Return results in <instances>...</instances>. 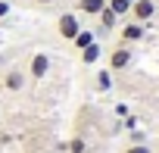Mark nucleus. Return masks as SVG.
I'll use <instances>...</instances> for the list:
<instances>
[{"label":"nucleus","mask_w":159,"mask_h":153,"mask_svg":"<svg viewBox=\"0 0 159 153\" xmlns=\"http://www.w3.org/2000/svg\"><path fill=\"white\" fill-rule=\"evenodd\" d=\"M122 153H153V147H150V144L143 141V144H128V147H125Z\"/></svg>","instance_id":"nucleus-15"},{"label":"nucleus","mask_w":159,"mask_h":153,"mask_svg":"<svg viewBox=\"0 0 159 153\" xmlns=\"http://www.w3.org/2000/svg\"><path fill=\"white\" fill-rule=\"evenodd\" d=\"M25 66V75H28V81H44L47 75H50V69H53V59H50V53H44V50H34V53H28V59L22 63Z\"/></svg>","instance_id":"nucleus-2"},{"label":"nucleus","mask_w":159,"mask_h":153,"mask_svg":"<svg viewBox=\"0 0 159 153\" xmlns=\"http://www.w3.org/2000/svg\"><path fill=\"white\" fill-rule=\"evenodd\" d=\"M103 7H106V0H75V13L88 19H97Z\"/></svg>","instance_id":"nucleus-8"},{"label":"nucleus","mask_w":159,"mask_h":153,"mask_svg":"<svg viewBox=\"0 0 159 153\" xmlns=\"http://www.w3.org/2000/svg\"><path fill=\"white\" fill-rule=\"evenodd\" d=\"M116 31H119V44L134 47V44H140V41H143L147 25H140V22H134V19H122V25H119Z\"/></svg>","instance_id":"nucleus-5"},{"label":"nucleus","mask_w":159,"mask_h":153,"mask_svg":"<svg viewBox=\"0 0 159 153\" xmlns=\"http://www.w3.org/2000/svg\"><path fill=\"white\" fill-rule=\"evenodd\" d=\"M78 56H81V63H84V66H94V63H100V56H103V44H100V41H94V44H88Z\"/></svg>","instance_id":"nucleus-10"},{"label":"nucleus","mask_w":159,"mask_h":153,"mask_svg":"<svg viewBox=\"0 0 159 153\" xmlns=\"http://www.w3.org/2000/svg\"><path fill=\"white\" fill-rule=\"evenodd\" d=\"M97 22H100V25H97V31H94V35H109V31H116V28L122 25V19H119V16H116L109 7H103V10H100Z\"/></svg>","instance_id":"nucleus-7"},{"label":"nucleus","mask_w":159,"mask_h":153,"mask_svg":"<svg viewBox=\"0 0 159 153\" xmlns=\"http://www.w3.org/2000/svg\"><path fill=\"white\" fill-rule=\"evenodd\" d=\"M10 16V0H0V19Z\"/></svg>","instance_id":"nucleus-16"},{"label":"nucleus","mask_w":159,"mask_h":153,"mask_svg":"<svg viewBox=\"0 0 159 153\" xmlns=\"http://www.w3.org/2000/svg\"><path fill=\"white\" fill-rule=\"evenodd\" d=\"M131 63H134V47H128V44H116L106 53V69L109 72H125V69H131Z\"/></svg>","instance_id":"nucleus-4"},{"label":"nucleus","mask_w":159,"mask_h":153,"mask_svg":"<svg viewBox=\"0 0 159 153\" xmlns=\"http://www.w3.org/2000/svg\"><path fill=\"white\" fill-rule=\"evenodd\" d=\"M106 7H109L119 19H128V13H131V0H106Z\"/></svg>","instance_id":"nucleus-12"},{"label":"nucleus","mask_w":159,"mask_h":153,"mask_svg":"<svg viewBox=\"0 0 159 153\" xmlns=\"http://www.w3.org/2000/svg\"><path fill=\"white\" fill-rule=\"evenodd\" d=\"M156 150H159V137H156Z\"/></svg>","instance_id":"nucleus-17"},{"label":"nucleus","mask_w":159,"mask_h":153,"mask_svg":"<svg viewBox=\"0 0 159 153\" xmlns=\"http://www.w3.org/2000/svg\"><path fill=\"white\" fill-rule=\"evenodd\" d=\"M62 150L66 153H88V137L84 134H75L69 144H62Z\"/></svg>","instance_id":"nucleus-11"},{"label":"nucleus","mask_w":159,"mask_h":153,"mask_svg":"<svg viewBox=\"0 0 159 153\" xmlns=\"http://www.w3.org/2000/svg\"><path fill=\"white\" fill-rule=\"evenodd\" d=\"M153 153H159V150H153Z\"/></svg>","instance_id":"nucleus-18"},{"label":"nucleus","mask_w":159,"mask_h":153,"mask_svg":"<svg viewBox=\"0 0 159 153\" xmlns=\"http://www.w3.org/2000/svg\"><path fill=\"white\" fill-rule=\"evenodd\" d=\"M25 7H31V10H53L59 0H22Z\"/></svg>","instance_id":"nucleus-14"},{"label":"nucleus","mask_w":159,"mask_h":153,"mask_svg":"<svg viewBox=\"0 0 159 153\" xmlns=\"http://www.w3.org/2000/svg\"><path fill=\"white\" fill-rule=\"evenodd\" d=\"M28 85H31V81H28L22 63H10V66L0 69V91H3L7 97H22Z\"/></svg>","instance_id":"nucleus-1"},{"label":"nucleus","mask_w":159,"mask_h":153,"mask_svg":"<svg viewBox=\"0 0 159 153\" xmlns=\"http://www.w3.org/2000/svg\"><path fill=\"white\" fill-rule=\"evenodd\" d=\"M156 10H159L156 0H134L128 19H134V22H140V25H150V22L156 19Z\"/></svg>","instance_id":"nucleus-6"},{"label":"nucleus","mask_w":159,"mask_h":153,"mask_svg":"<svg viewBox=\"0 0 159 153\" xmlns=\"http://www.w3.org/2000/svg\"><path fill=\"white\" fill-rule=\"evenodd\" d=\"M94 41H97L94 28H81V31H78V35H75V38L69 41V44H72V50H75V53H81V50H84L88 44H94Z\"/></svg>","instance_id":"nucleus-9"},{"label":"nucleus","mask_w":159,"mask_h":153,"mask_svg":"<svg viewBox=\"0 0 159 153\" xmlns=\"http://www.w3.org/2000/svg\"><path fill=\"white\" fill-rule=\"evenodd\" d=\"M81 28H84V22H81V16H78L75 10H62V13L56 16V22H53V31H56V38H62V41H72Z\"/></svg>","instance_id":"nucleus-3"},{"label":"nucleus","mask_w":159,"mask_h":153,"mask_svg":"<svg viewBox=\"0 0 159 153\" xmlns=\"http://www.w3.org/2000/svg\"><path fill=\"white\" fill-rule=\"evenodd\" d=\"M94 88H97V91H109V88H112V72H109V69H100V72H97Z\"/></svg>","instance_id":"nucleus-13"}]
</instances>
